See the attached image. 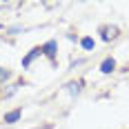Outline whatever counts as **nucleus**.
<instances>
[{
    "label": "nucleus",
    "instance_id": "1",
    "mask_svg": "<svg viewBox=\"0 0 129 129\" xmlns=\"http://www.w3.org/2000/svg\"><path fill=\"white\" fill-rule=\"evenodd\" d=\"M56 49H58V42H56V40H49V42L42 47V53L53 62V60H56Z\"/></svg>",
    "mask_w": 129,
    "mask_h": 129
},
{
    "label": "nucleus",
    "instance_id": "2",
    "mask_svg": "<svg viewBox=\"0 0 129 129\" xmlns=\"http://www.w3.org/2000/svg\"><path fill=\"white\" fill-rule=\"evenodd\" d=\"M114 69H116V60H114V58H105L103 64H100V71H103V74H111Z\"/></svg>",
    "mask_w": 129,
    "mask_h": 129
},
{
    "label": "nucleus",
    "instance_id": "3",
    "mask_svg": "<svg viewBox=\"0 0 129 129\" xmlns=\"http://www.w3.org/2000/svg\"><path fill=\"white\" fill-rule=\"evenodd\" d=\"M40 53H42V49H31V51H29V53L25 56V58H22V67L27 69L29 64L34 62V58H36V56H40Z\"/></svg>",
    "mask_w": 129,
    "mask_h": 129
},
{
    "label": "nucleus",
    "instance_id": "4",
    "mask_svg": "<svg viewBox=\"0 0 129 129\" xmlns=\"http://www.w3.org/2000/svg\"><path fill=\"white\" fill-rule=\"evenodd\" d=\"M118 36V27H105L103 29V40H114Z\"/></svg>",
    "mask_w": 129,
    "mask_h": 129
},
{
    "label": "nucleus",
    "instance_id": "5",
    "mask_svg": "<svg viewBox=\"0 0 129 129\" xmlns=\"http://www.w3.org/2000/svg\"><path fill=\"white\" fill-rule=\"evenodd\" d=\"M20 116H22V111H20V109H13V111H9V114L5 116V122H18Z\"/></svg>",
    "mask_w": 129,
    "mask_h": 129
},
{
    "label": "nucleus",
    "instance_id": "6",
    "mask_svg": "<svg viewBox=\"0 0 129 129\" xmlns=\"http://www.w3.org/2000/svg\"><path fill=\"white\" fill-rule=\"evenodd\" d=\"M80 45H82V49H87V51H89V49H93V45H96V42H93V38H89V36H87V38L80 40Z\"/></svg>",
    "mask_w": 129,
    "mask_h": 129
},
{
    "label": "nucleus",
    "instance_id": "7",
    "mask_svg": "<svg viewBox=\"0 0 129 129\" xmlns=\"http://www.w3.org/2000/svg\"><path fill=\"white\" fill-rule=\"evenodd\" d=\"M67 87H69V91H71V96H74V98L80 93V82H71V85H67Z\"/></svg>",
    "mask_w": 129,
    "mask_h": 129
},
{
    "label": "nucleus",
    "instance_id": "8",
    "mask_svg": "<svg viewBox=\"0 0 129 129\" xmlns=\"http://www.w3.org/2000/svg\"><path fill=\"white\" fill-rule=\"evenodd\" d=\"M7 78H9V71H7L5 67H0V82H5Z\"/></svg>",
    "mask_w": 129,
    "mask_h": 129
},
{
    "label": "nucleus",
    "instance_id": "9",
    "mask_svg": "<svg viewBox=\"0 0 129 129\" xmlns=\"http://www.w3.org/2000/svg\"><path fill=\"white\" fill-rule=\"evenodd\" d=\"M20 31H22V27H11V29H9V34H11V36H16V34H20Z\"/></svg>",
    "mask_w": 129,
    "mask_h": 129
}]
</instances>
